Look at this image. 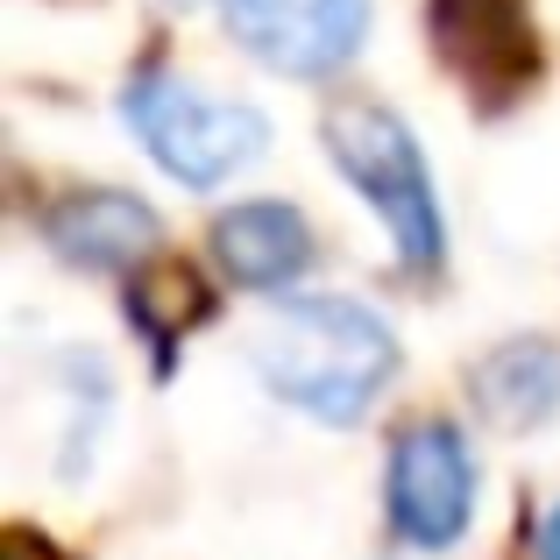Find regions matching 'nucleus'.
I'll return each instance as SVG.
<instances>
[{"label": "nucleus", "instance_id": "obj_1", "mask_svg": "<svg viewBox=\"0 0 560 560\" xmlns=\"http://www.w3.org/2000/svg\"><path fill=\"white\" fill-rule=\"evenodd\" d=\"M270 397L319 425H355L397 376V341L362 299H284L248 348Z\"/></svg>", "mask_w": 560, "mask_h": 560}, {"label": "nucleus", "instance_id": "obj_2", "mask_svg": "<svg viewBox=\"0 0 560 560\" xmlns=\"http://www.w3.org/2000/svg\"><path fill=\"white\" fill-rule=\"evenodd\" d=\"M327 156H334V171L376 206L397 262L433 277L440 256H447V220H440L433 171H425L411 128L397 121L390 107H376V100H341V107L327 114Z\"/></svg>", "mask_w": 560, "mask_h": 560}, {"label": "nucleus", "instance_id": "obj_3", "mask_svg": "<svg viewBox=\"0 0 560 560\" xmlns=\"http://www.w3.org/2000/svg\"><path fill=\"white\" fill-rule=\"evenodd\" d=\"M136 142L191 191L228 185L234 171H248L262 150H270V121H262L248 100H220L191 79H171V71H142L128 79L121 100Z\"/></svg>", "mask_w": 560, "mask_h": 560}, {"label": "nucleus", "instance_id": "obj_4", "mask_svg": "<svg viewBox=\"0 0 560 560\" xmlns=\"http://www.w3.org/2000/svg\"><path fill=\"white\" fill-rule=\"evenodd\" d=\"M383 511L390 533L411 547H454L476 518V454L447 419H419L397 433L390 462H383Z\"/></svg>", "mask_w": 560, "mask_h": 560}, {"label": "nucleus", "instance_id": "obj_5", "mask_svg": "<svg viewBox=\"0 0 560 560\" xmlns=\"http://www.w3.org/2000/svg\"><path fill=\"white\" fill-rule=\"evenodd\" d=\"M228 28L256 65L284 79H327L370 36V0H228Z\"/></svg>", "mask_w": 560, "mask_h": 560}, {"label": "nucleus", "instance_id": "obj_6", "mask_svg": "<svg viewBox=\"0 0 560 560\" xmlns=\"http://www.w3.org/2000/svg\"><path fill=\"white\" fill-rule=\"evenodd\" d=\"M440 50L447 65L476 85L482 100H511L533 79V28H525V0H440Z\"/></svg>", "mask_w": 560, "mask_h": 560}, {"label": "nucleus", "instance_id": "obj_7", "mask_svg": "<svg viewBox=\"0 0 560 560\" xmlns=\"http://www.w3.org/2000/svg\"><path fill=\"white\" fill-rule=\"evenodd\" d=\"M213 256L228 270V284L242 291H284L305 277L313 262V228L299 220V206L284 199H248V206H228L213 220Z\"/></svg>", "mask_w": 560, "mask_h": 560}, {"label": "nucleus", "instance_id": "obj_8", "mask_svg": "<svg viewBox=\"0 0 560 560\" xmlns=\"http://www.w3.org/2000/svg\"><path fill=\"white\" fill-rule=\"evenodd\" d=\"M43 234L71 270H128L156 248V213L136 191H71L50 206Z\"/></svg>", "mask_w": 560, "mask_h": 560}, {"label": "nucleus", "instance_id": "obj_9", "mask_svg": "<svg viewBox=\"0 0 560 560\" xmlns=\"http://www.w3.org/2000/svg\"><path fill=\"white\" fill-rule=\"evenodd\" d=\"M476 411L497 433H533L560 411V348L553 341H504L476 362L468 376Z\"/></svg>", "mask_w": 560, "mask_h": 560}, {"label": "nucleus", "instance_id": "obj_10", "mask_svg": "<svg viewBox=\"0 0 560 560\" xmlns=\"http://www.w3.org/2000/svg\"><path fill=\"white\" fill-rule=\"evenodd\" d=\"M206 313H213V284L191 262H150V270L128 277V319L156 355H171Z\"/></svg>", "mask_w": 560, "mask_h": 560}, {"label": "nucleus", "instance_id": "obj_11", "mask_svg": "<svg viewBox=\"0 0 560 560\" xmlns=\"http://www.w3.org/2000/svg\"><path fill=\"white\" fill-rule=\"evenodd\" d=\"M533 560H560V504L539 518V539H533Z\"/></svg>", "mask_w": 560, "mask_h": 560}, {"label": "nucleus", "instance_id": "obj_12", "mask_svg": "<svg viewBox=\"0 0 560 560\" xmlns=\"http://www.w3.org/2000/svg\"><path fill=\"white\" fill-rule=\"evenodd\" d=\"M178 8H228V0H178Z\"/></svg>", "mask_w": 560, "mask_h": 560}]
</instances>
